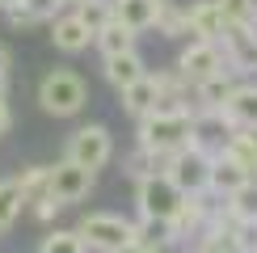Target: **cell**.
Returning a JSON list of instances; mask_svg holds the SVG:
<instances>
[{
	"mask_svg": "<svg viewBox=\"0 0 257 253\" xmlns=\"http://www.w3.org/2000/svg\"><path fill=\"white\" fill-rule=\"evenodd\" d=\"M165 173L173 177V186L181 190V194H207V182H211V152H202L198 144L177 148V152L165 161Z\"/></svg>",
	"mask_w": 257,
	"mask_h": 253,
	"instance_id": "cell-5",
	"label": "cell"
},
{
	"mask_svg": "<svg viewBox=\"0 0 257 253\" xmlns=\"http://www.w3.org/2000/svg\"><path fill=\"white\" fill-rule=\"evenodd\" d=\"M76 232L84 236L89 249H101V253H114L126 240H135V224L122 219V215H114V211H89V215H80Z\"/></svg>",
	"mask_w": 257,
	"mask_h": 253,
	"instance_id": "cell-4",
	"label": "cell"
},
{
	"mask_svg": "<svg viewBox=\"0 0 257 253\" xmlns=\"http://www.w3.org/2000/svg\"><path fill=\"white\" fill-rule=\"evenodd\" d=\"M223 114L232 118V126L253 131V126H257V84H240V89H232V97L223 101Z\"/></svg>",
	"mask_w": 257,
	"mask_h": 253,
	"instance_id": "cell-14",
	"label": "cell"
},
{
	"mask_svg": "<svg viewBox=\"0 0 257 253\" xmlns=\"http://www.w3.org/2000/svg\"><path fill=\"white\" fill-rule=\"evenodd\" d=\"M223 72H228V68H223ZM223 72H215V76H211V80L194 84V93H198L202 110H223V101L232 97V89H236V84H232L228 76H223Z\"/></svg>",
	"mask_w": 257,
	"mask_h": 253,
	"instance_id": "cell-20",
	"label": "cell"
},
{
	"mask_svg": "<svg viewBox=\"0 0 257 253\" xmlns=\"http://www.w3.org/2000/svg\"><path fill=\"white\" fill-rule=\"evenodd\" d=\"M114 9V21H122L126 30L144 34V30L156 26V13H160V0H110Z\"/></svg>",
	"mask_w": 257,
	"mask_h": 253,
	"instance_id": "cell-13",
	"label": "cell"
},
{
	"mask_svg": "<svg viewBox=\"0 0 257 253\" xmlns=\"http://www.w3.org/2000/svg\"><path fill=\"white\" fill-rule=\"evenodd\" d=\"M38 253H84V236H80L76 228H55V232L42 236Z\"/></svg>",
	"mask_w": 257,
	"mask_h": 253,
	"instance_id": "cell-22",
	"label": "cell"
},
{
	"mask_svg": "<svg viewBox=\"0 0 257 253\" xmlns=\"http://www.w3.org/2000/svg\"><path fill=\"white\" fill-rule=\"evenodd\" d=\"M13 126V110H9V97H0V135Z\"/></svg>",
	"mask_w": 257,
	"mask_h": 253,
	"instance_id": "cell-30",
	"label": "cell"
},
{
	"mask_svg": "<svg viewBox=\"0 0 257 253\" xmlns=\"http://www.w3.org/2000/svg\"><path fill=\"white\" fill-rule=\"evenodd\" d=\"M186 26H190V34H198V38H207V42H219L223 30H228V21H223L215 0H198V5L186 9Z\"/></svg>",
	"mask_w": 257,
	"mask_h": 253,
	"instance_id": "cell-11",
	"label": "cell"
},
{
	"mask_svg": "<svg viewBox=\"0 0 257 253\" xmlns=\"http://www.w3.org/2000/svg\"><path fill=\"white\" fill-rule=\"evenodd\" d=\"M135 240H139V245H148V249H173L177 245V232H173L169 219H144V215H139Z\"/></svg>",
	"mask_w": 257,
	"mask_h": 253,
	"instance_id": "cell-19",
	"label": "cell"
},
{
	"mask_svg": "<svg viewBox=\"0 0 257 253\" xmlns=\"http://www.w3.org/2000/svg\"><path fill=\"white\" fill-rule=\"evenodd\" d=\"M63 156L68 161H76L84 169H105L110 165V156H114V140H110V126H101V122H89V126H80V131H72V140L68 148H63Z\"/></svg>",
	"mask_w": 257,
	"mask_h": 253,
	"instance_id": "cell-6",
	"label": "cell"
},
{
	"mask_svg": "<svg viewBox=\"0 0 257 253\" xmlns=\"http://www.w3.org/2000/svg\"><path fill=\"white\" fill-rule=\"evenodd\" d=\"M21 211H26V198H21V190L13 177H0V236H9V232L17 228Z\"/></svg>",
	"mask_w": 257,
	"mask_h": 253,
	"instance_id": "cell-18",
	"label": "cell"
},
{
	"mask_svg": "<svg viewBox=\"0 0 257 253\" xmlns=\"http://www.w3.org/2000/svg\"><path fill=\"white\" fill-rule=\"evenodd\" d=\"M165 38H181V34H190V26H186V9H173L169 0H160V13H156V26Z\"/></svg>",
	"mask_w": 257,
	"mask_h": 253,
	"instance_id": "cell-24",
	"label": "cell"
},
{
	"mask_svg": "<svg viewBox=\"0 0 257 253\" xmlns=\"http://www.w3.org/2000/svg\"><path fill=\"white\" fill-rule=\"evenodd\" d=\"M9 68H13V55H9V47L0 42V76H9Z\"/></svg>",
	"mask_w": 257,
	"mask_h": 253,
	"instance_id": "cell-32",
	"label": "cell"
},
{
	"mask_svg": "<svg viewBox=\"0 0 257 253\" xmlns=\"http://www.w3.org/2000/svg\"><path fill=\"white\" fill-rule=\"evenodd\" d=\"M0 97H9V76H0Z\"/></svg>",
	"mask_w": 257,
	"mask_h": 253,
	"instance_id": "cell-34",
	"label": "cell"
},
{
	"mask_svg": "<svg viewBox=\"0 0 257 253\" xmlns=\"http://www.w3.org/2000/svg\"><path fill=\"white\" fill-rule=\"evenodd\" d=\"M244 182H249V169H244L236 156H228V152L211 156V182H207V190H215V194H236Z\"/></svg>",
	"mask_w": 257,
	"mask_h": 253,
	"instance_id": "cell-10",
	"label": "cell"
},
{
	"mask_svg": "<svg viewBox=\"0 0 257 253\" xmlns=\"http://www.w3.org/2000/svg\"><path fill=\"white\" fill-rule=\"evenodd\" d=\"M38 105L51 118H76L89 105V84H84V76H76L68 68H51L38 84Z\"/></svg>",
	"mask_w": 257,
	"mask_h": 253,
	"instance_id": "cell-2",
	"label": "cell"
},
{
	"mask_svg": "<svg viewBox=\"0 0 257 253\" xmlns=\"http://www.w3.org/2000/svg\"><path fill=\"white\" fill-rule=\"evenodd\" d=\"M177 72H181V80H186L190 89H194V84H202V80H211L215 72H223V51H219V42L194 38L186 51H181Z\"/></svg>",
	"mask_w": 257,
	"mask_h": 253,
	"instance_id": "cell-8",
	"label": "cell"
},
{
	"mask_svg": "<svg viewBox=\"0 0 257 253\" xmlns=\"http://www.w3.org/2000/svg\"><path fill=\"white\" fill-rule=\"evenodd\" d=\"M47 26H51V42H55V51H63V55H80V51L93 47V30L84 26L76 13H59V17H51Z\"/></svg>",
	"mask_w": 257,
	"mask_h": 253,
	"instance_id": "cell-9",
	"label": "cell"
},
{
	"mask_svg": "<svg viewBox=\"0 0 257 253\" xmlns=\"http://www.w3.org/2000/svg\"><path fill=\"white\" fill-rule=\"evenodd\" d=\"M228 26H253L257 30V0H215Z\"/></svg>",
	"mask_w": 257,
	"mask_h": 253,
	"instance_id": "cell-25",
	"label": "cell"
},
{
	"mask_svg": "<svg viewBox=\"0 0 257 253\" xmlns=\"http://www.w3.org/2000/svg\"><path fill=\"white\" fill-rule=\"evenodd\" d=\"M114 253H169V249H148V245H139V240H126V245L114 249Z\"/></svg>",
	"mask_w": 257,
	"mask_h": 253,
	"instance_id": "cell-31",
	"label": "cell"
},
{
	"mask_svg": "<svg viewBox=\"0 0 257 253\" xmlns=\"http://www.w3.org/2000/svg\"><path fill=\"white\" fill-rule=\"evenodd\" d=\"M122 93V110L131 114V118H144V114H152L156 110V101H160V84H156V76L152 72H144L139 80H131L126 89H118Z\"/></svg>",
	"mask_w": 257,
	"mask_h": 253,
	"instance_id": "cell-12",
	"label": "cell"
},
{
	"mask_svg": "<svg viewBox=\"0 0 257 253\" xmlns=\"http://www.w3.org/2000/svg\"><path fill=\"white\" fill-rule=\"evenodd\" d=\"M5 17H9V26H13V30H38V26H47V21H38L30 9H21V5H17V9H9Z\"/></svg>",
	"mask_w": 257,
	"mask_h": 253,
	"instance_id": "cell-28",
	"label": "cell"
},
{
	"mask_svg": "<svg viewBox=\"0 0 257 253\" xmlns=\"http://www.w3.org/2000/svg\"><path fill=\"white\" fill-rule=\"evenodd\" d=\"M21 0H0V13H9V9H17Z\"/></svg>",
	"mask_w": 257,
	"mask_h": 253,
	"instance_id": "cell-33",
	"label": "cell"
},
{
	"mask_svg": "<svg viewBox=\"0 0 257 253\" xmlns=\"http://www.w3.org/2000/svg\"><path fill=\"white\" fill-rule=\"evenodd\" d=\"M181 203H186V194L173 186V177H169L165 169L152 173V177H144V182H135V207H139L144 219H169V224H173Z\"/></svg>",
	"mask_w": 257,
	"mask_h": 253,
	"instance_id": "cell-3",
	"label": "cell"
},
{
	"mask_svg": "<svg viewBox=\"0 0 257 253\" xmlns=\"http://www.w3.org/2000/svg\"><path fill=\"white\" fill-rule=\"evenodd\" d=\"M105 80L114 84V89H126L131 80H139L144 76V59H139V51H118V55H105Z\"/></svg>",
	"mask_w": 257,
	"mask_h": 253,
	"instance_id": "cell-15",
	"label": "cell"
},
{
	"mask_svg": "<svg viewBox=\"0 0 257 253\" xmlns=\"http://www.w3.org/2000/svg\"><path fill=\"white\" fill-rule=\"evenodd\" d=\"M93 182H97V173L84 169V165H76V161H68V156H63L59 165H51V198H55L59 207L84 203L89 190H93Z\"/></svg>",
	"mask_w": 257,
	"mask_h": 253,
	"instance_id": "cell-7",
	"label": "cell"
},
{
	"mask_svg": "<svg viewBox=\"0 0 257 253\" xmlns=\"http://www.w3.org/2000/svg\"><path fill=\"white\" fill-rule=\"evenodd\" d=\"M76 17L97 34L105 21H114V9H110V0H76Z\"/></svg>",
	"mask_w": 257,
	"mask_h": 253,
	"instance_id": "cell-26",
	"label": "cell"
},
{
	"mask_svg": "<svg viewBox=\"0 0 257 253\" xmlns=\"http://www.w3.org/2000/svg\"><path fill=\"white\" fill-rule=\"evenodd\" d=\"M135 30H126L122 21H105V26L97 30V34H93V47L101 51V59L105 55H118V51H135Z\"/></svg>",
	"mask_w": 257,
	"mask_h": 253,
	"instance_id": "cell-16",
	"label": "cell"
},
{
	"mask_svg": "<svg viewBox=\"0 0 257 253\" xmlns=\"http://www.w3.org/2000/svg\"><path fill=\"white\" fill-rule=\"evenodd\" d=\"M190 144H194V110H152L139 118V148H148L160 161Z\"/></svg>",
	"mask_w": 257,
	"mask_h": 253,
	"instance_id": "cell-1",
	"label": "cell"
},
{
	"mask_svg": "<svg viewBox=\"0 0 257 253\" xmlns=\"http://www.w3.org/2000/svg\"><path fill=\"white\" fill-rule=\"evenodd\" d=\"M232 203H228V211H232V219H240V224H257V182L249 177L236 194H228Z\"/></svg>",
	"mask_w": 257,
	"mask_h": 253,
	"instance_id": "cell-21",
	"label": "cell"
},
{
	"mask_svg": "<svg viewBox=\"0 0 257 253\" xmlns=\"http://www.w3.org/2000/svg\"><path fill=\"white\" fill-rule=\"evenodd\" d=\"M160 169H165V161H160V156H152L148 148H135V152H131V156L122 161V173L131 177V182H144V177L160 173Z\"/></svg>",
	"mask_w": 257,
	"mask_h": 253,
	"instance_id": "cell-23",
	"label": "cell"
},
{
	"mask_svg": "<svg viewBox=\"0 0 257 253\" xmlns=\"http://www.w3.org/2000/svg\"><path fill=\"white\" fill-rule=\"evenodd\" d=\"M21 9H30L38 21H51V17L63 13V0H21Z\"/></svg>",
	"mask_w": 257,
	"mask_h": 253,
	"instance_id": "cell-27",
	"label": "cell"
},
{
	"mask_svg": "<svg viewBox=\"0 0 257 253\" xmlns=\"http://www.w3.org/2000/svg\"><path fill=\"white\" fill-rule=\"evenodd\" d=\"M13 182H17L21 198H26V207H30V203H38V198L51 194V165H26Z\"/></svg>",
	"mask_w": 257,
	"mask_h": 253,
	"instance_id": "cell-17",
	"label": "cell"
},
{
	"mask_svg": "<svg viewBox=\"0 0 257 253\" xmlns=\"http://www.w3.org/2000/svg\"><path fill=\"white\" fill-rule=\"evenodd\" d=\"M63 5H76V0H63Z\"/></svg>",
	"mask_w": 257,
	"mask_h": 253,
	"instance_id": "cell-35",
	"label": "cell"
},
{
	"mask_svg": "<svg viewBox=\"0 0 257 253\" xmlns=\"http://www.w3.org/2000/svg\"><path fill=\"white\" fill-rule=\"evenodd\" d=\"M30 207H34V215L42 219V224H51V219L59 215V203H55L51 194H47V198H38V203H30Z\"/></svg>",
	"mask_w": 257,
	"mask_h": 253,
	"instance_id": "cell-29",
	"label": "cell"
}]
</instances>
